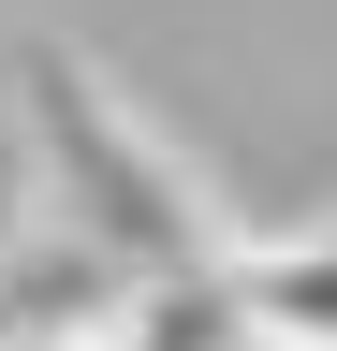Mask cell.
Instances as JSON below:
<instances>
[{
    "label": "cell",
    "instance_id": "obj_2",
    "mask_svg": "<svg viewBox=\"0 0 337 351\" xmlns=\"http://www.w3.org/2000/svg\"><path fill=\"white\" fill-rule=\"evenodd\" d=\"M235 307L279 351H337V234H235Z\"/></svg>",
    "mask_w": 337,
    "mask_h": 351
},
{
    "label": "cell",
    "instance_id": "obj_4",
    "mask_svg": "<svg viewBox=\"0 0 337 351\" xmlns=\"http://www.w3.org/2000/svg\"><path fill=\"white\" fill-rule=\"evenodd\" d=\"M249 351H279V337H249Z\"/></svg>",
    "mask_w": 337,
    "mask_h": 351
},
{
    "label": "cell",
    "instance_id": "obj_1",
    "mask_svg": "<svg viewBox=\"0 0 337 351\" xmlns=\"http://www.w3.org/2000/svg\"><path fill=\"white\" fill-rule=\"evenodd\" d=\"M15 103H30L45 205H59V234L89 249V263H117V278H220V263H235V234H220V219H205V191H191V161L103 88V59L30 44Z\"/></svg>",
    "mask_w": 337,
    "mask_h": 351
},
{
    "label": "cell",
    "instance_id": "obj_3",
    "mask_svg": "<svg viewBox=\"0 0 337 351\" xmlns=\"http://www.w3.org/2000/svg\"><path fill=\"white\" fill-rule=\"evenodd\" d=\"M249 337L264 322L235 307V263H220V278H132V307H117L89 351H249Z\"/></svg>",
    "mask_w": 337,
    "mask_h": 351
}]
</instances>
